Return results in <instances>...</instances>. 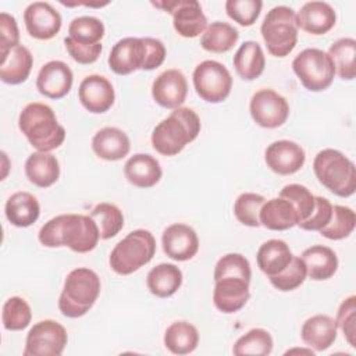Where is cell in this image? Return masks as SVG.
<instances>
[{
	"label": "cell",
	"mask_w": 356,
	"mask_h": 356,
	"mask_svg": "<svg viewBox=\"0 0 356 356\" xmlns=\"http://www.w3.org/2000/svg\"><path fill=\"white\" fill-rule=\"evenodd\" d=\"M46 248L67 246L76 253H88L97 246L99 228L90 216L60 214L50 218L38 234Z\"/></svg>",
	"instance_id": "1"
},
{
	"label": "cell",
	"mask_w": 356,
	"mask_h": 356,
	"mask_svg": "<svg viewBox=\"0 0 356 356\" xmlns=\"http://www.w3.org/2000/svg\"><path fill=\"white\" fill-rule=\"evenodd\" d=\"M18 128L38 152L60 147L65 139V129L58 124L53 108L44 103L26 104L18 117Z\"/></svg>",
	"instance_id": "2"
},
{
	"label": "cell",
	"mask_w": 356,
	"mask_h": 356,
	"mask_svg": "<svg viewBox=\"0 0 356 356\" xmlns=\"http://www.w3.org/2000/svg\"><path fill=\"white\" fill-rule=\"evenodd\" d=\"M200 118L189 107L175 108L152 132V146L163 156H175L200 132Z\"/></svg>",
	"instance_id": "3"
},
{
	"label": "cell",
	"mask_w": 356,
	"mask_h": 356,
	"mask_svg": "<svg viewBox=\"0 0 356 356\" xmlns=\"http://www.w3.org/2000/svg\"><path fill=\"white\" fill-rule=\"evenodd\" d=\"M99 275L86 267H78L68 273L58 298V309L68 318L85 316L100 295Z\"/></svg>",
	"instance_id": "4"
},
{
	"label": "cell",
	"mask_w": 356,
	"mask_h": 356,
	"mask_svg": "<svg viewBox=\"0 0 356 356\" xmlns=\"http://www.w3.org/2000/svg\"><path fill=\"white\" fill-rule=\"evenodd\" d=\"M318 182L339 197H349L356 191V168L350 159L337 149H324L313 160Z\"/></svg>",
	"instance_id": "5"
},
{
	"label": "cell",
	"mask_w": 356,
	"mask_h": 356,
	"mask_svg": "<svg viewBox=\"0 0 356 356\" xmlns=\"http://www.w3.org/2000/svg\"><path fill=\"white\" fill-rule=\"evenodd\" d=\"M156 253V239L147 229L131 231L110 253V267L120 275H129L147 264Z\"/></svg>",
	"instance_id": "6"
},
{
	"label": "cell",
	"mask_w": 356,
	"mask_h": 356,
	"mask_svg": "<svg viewBox=\"0 0 356 356\" xmlns=\"http://www.w3.org/2000/svg\"><path fill=\"white\" fill-rule=\"evenodd\" d=\"M260 32L267 51L274 57L288 56L298 42L296 14L291 7H273L264 17Z\"/></svg>",
	"instance_id": "7"
},
{
	"label": "cell",
	"mask_w": 356,
	"mask_h": 356,
	"mask_svg": "<svg viewBox=\"0 0 356 356\" xmlns=\"http://www.w3.org/2000/svg\"><path fill=\"white\" fill-rule=\"evenodd\" d=\"M292 70L310 92H321L331 86L335 67L327 51L309 47L302 50L292 61Z\"/></svg>",
	"instance_id": "8"
},
{
	"label": "cell",
	"mask_w": 356,
	"mask_h": 356,
	"mask_svg": "<svg viewBox=\"0 0 356 356\" xmlns=\"http://www.w3.org/2000/svg\"><path fill=\"white\" fill-rule=\"evenodd\" d=\"M192 78L196 93L207 103H221L231 93L232 76L228 68L216 60L197 64Z\"/></svg>",
	"instance_id": "9"
},
{
	"label": "cell",
	"mask_w": 356,
	"mask_h": 356,
	"mask_svg": "<svg viewBox=\"0 0 356 356\" xmlns=\"http://www.w3.org/2000/svg\"><path fill=\"white\" fill-rule=\"evenodd\" d=\"M67 342V331L60 323L42 320L28 331L24 356H60Z\"/></svg>",
	"instance_id": "10"
},
{
	"label": "cell",
	"mask_w": 356,
	"mask_h": 356,
	"mask_svg": "<svg viewBox=\"0 0 356 356\" xmlns=\"http://www.w3.org/2000/svg\"><path fill=\"white\" fill-rule=\"evenodd\" d=\"M249 110L253 121L268 129L284 125L289 115L286 99L273 89H260L253 93Z\"/></svg>",
	"instance_id": "11"
},
{
	"label": "cell",
	"mask_w": 356,
	"mask_h": 356,
	"mask_svg": "<svg viewBox=\"0 0 356 356\" xmlns=\"http://www.w3.org/2000/svg\"><path fill=\"white\" fill-rule=\"evenodd\" d=\"M153 4L172 15L174 29L184 38H196L207 28V18L196 0L157 1Z\"/></svg>",
	"instance_id": "12"
},
{
	"label": "cell",
	"mask_w": 356,
	"mask_h": 356,
	"mask_svg": "<svg viewBox=\"0 0 356 356\" xmlns=\"http://www.w3.org/2000/svg\"><path fill=\"white\" fill-rule=\"evenodd\" d=\"M24 22L28 33L39 40L54 38L61 29L60 13L46 1H33L24 11Z\"/></svg>",
	"instance_id": "13"
},
{
	"label": "cell",
	"mask_w": 356,
	"mask_h": 356,
	"mask_svg": "<svg viewBox=\"0 0 356 356\" xmlns=\"http://www.w3.org/2000/svg\"><path fill=\"white\" fill-rule=\"evenodd\" d=\"M264 160L267 167L275 174L292 175L303 167L306 161V153L303 147L296 142L281 139L267 146Z\"/></svg>",
	"instance_id": "14"
},
{
	"label": "cell",
	"mask_w": 356,
	"mask_h": 356,
	"mask_svg": "<svg viewBox=\"0 0 356 356\" xmlns=\"http://www.w3.org/2000/svg\"><path fill=\"white\" fill-rule=\"evenodd\" d=\"M146 46L143 38L120 39L110 51L108 67L117 75H128L136 70H143Z\"/></svg>",
	"instance_id": "15"
},
{
	"label": "cell",
	"mask_w": 356,
	"mask_h": 356,
	"mask_svg": "<svg viewBox=\"0 0 356 356\" xmlns=\"http://www.w3.org/2000/svg\"><path fill=\"white\" fill-rule=\"evenodd\" d=\"M78 99L81 104L90 113L100 114L111 108L115 93L111 82L103 75H88L78 88Z\"/></svg>",
	"instance_id": "16"
},
{
	"label": "cell",
	"mask_w": 356,
	"mask_h": 356,
	"mask_svg": "<svg viewBox=\"0 0 356 356\" xmlns=\"http://www.w3.org/2000/svg\"><path fill=\"white\" fill-rule=\"evenodd\" d=\"M161 245L164 253L177 261L191 260L199 250L196 231L182 222L171 224L163 231Z\"/></svg>",
	"instance_id": "17"
},
{
	"label": "cell",
	"mask_w": 356,
	"mask_h": 356,
	"mask_svg": "<svg viewBox=\"0 0 356 356\" xmlns=\"http://www.w3.org/2000/svg\"><path fill=\"white\" fill-rule=\"evenodd\" d=\"M188 95V82L185 75L175 68L163 71L152 85L153 100L164 108H178Z\"/></svg>",
	"instance_id": "18"
},
{
	"label": "cell",
	"mask_w": 356,
	"mask_h": 356,
	"mask_svg": "<svg viewBox=\"0 0 356 356\" xmlns=\"http://www.w3.org/2000/svg\"><path fill=\"white\" fill-rule=\"evenodd\" d=\"M74 75L71 68L60 60L46 63L36 78V88L40 95L49 99H61L72 88Z\"/></svg>",
	"instance_id": "19"
},
{
	"label": "cell",
	"mask_w": 356,
	"mask_h": 356,
	"mask_svg": "<svg viewBox=\"0 0 356 356\" xmlns=\"http://www.w3.org/2000/svg\"><path fill=\"white\" fill-rule=\"evenodd\" d=\"M213 303L222 313H235L241 310L249 300V284L241 277H222L214 281Z\"/></svg>",
	"instance_id": "20"
},
{
	"label": "cell",
	"mask_w": 356,
	"mask_h": 356,
	"mask_svg": "<svg viewBox=\"0 0 356 356\" xmlns=\"http://www.w3.org/2000/svg\"><path fill=\"white\" fill-rule=\"evenodd\" d=\"M335 22L337 14L325 1H307L296 14L298 28L316 36L330 32Z\"/></svg>",
	"instance_id": "21"
},
{
	"label": "cell",
	"mask_w": 356,
	"mask_h": 356,
	"mask_svg": "<svg viewBox=\"0 0 356 356\" xmlns=\"http://www.w3.org/2000/svg\"><path fill=\"white\" fill-rule=\"evenodd\" d=\"M338 327L332 317L327 314H316L303 323L300 338L310 349L323 352L335 342Z\"/></svg>",
	"instance_id": "22"
},
{
	"label": "cell",
	"mask_w": 356,
	"mask_h": 356,
	"mask_svg": "<svg viewBox=\"0 0 356 356\" xmlns=\"http://www.w3.org/2000/svg\"><path fill=\"white\" fill-rule=\"evenodd\" d=\"M131 149L128 135L115 127H104L92 138V150L95 154L107 161L124 159Z\"/></svg>",
	"instance_id": "23"
},
{
	"label": "cell",
	"mask_w": 356,
	"mask_h": 356,
	"mask_svg": "<svg viewBox=\"0 0 356 356\" xmlns=\"http://www.w3.org/2000/svg\"><path fill=\"white\" fill-rule=\"evenodd\" d=\"M124 175L134 186L152 188L161 179L163 171L156 157L147 153H136L127 160Z\"/></svg>",
	"instance_id": "24"
},
{
	"label": "cell",
	"mask_w": 356,
	"mask_h": 356,
	"mask_svg": "<svg viewBox=\"0 0 356 356\" xmlns=\"http://www.w3.org/2000/svg\"><path fill=\"white\" fill-rule=\"evenodd\" d=\"M260 225L271 231H286L298 225V214L292 203L284 197L266 200L259 213Z\"/></svg>",
	"instance_id": "25"
},
{
	"label": "cell",
	"mask_w": 356,
	"mask_h": 356,
	"mask_svg": "<svg viewBox=\"0 0 356 356\" xmlns=\"http://www.w3.org/2000/svg\"><path fill=\"white\" fill-rule=\"evenodd\" d=\"M33 65L32 53L22 44L1 56L0 79L8 85H18L28 79Z\"/></svg>",
	"instance_id": "26"
},
{
	"label": "cell",
	"mask_w": 356,
	"mask_h": 356,
	"mask_svg": "<svg viewBox=\"0 0 356 356\" xmlns=\"http://www.w3.org/2000/svg\"><path fill=\"white\" fill-rule=\"evenodd\" d=\"M4 213L7 220L19 228H26L35 224L40 216V204L29 192H15L13 193L4 207Z\"/></svg>",
	"instance_id": "27"
},
{
	"label": "cell",
	"mask_w": 356,
	"mask_h": 356,
	"mask_svg": "<svg viewBox=\"0 0 356 356\" xmlns=\"http://www.w3.org/2000/svg\"><path fill=\"white\" fill-rule=\"evenodd\" d=\"M25 175L38 188H49L60 177V164L56 156L47 152H35L25 161Z\"/></svg>",
	"instance_id": "28"
},
{
	"label": "cell",
	"mask_w": 356,
	"mask_h": 356,
	"mask_svg": "<svg viewBox=\"0 0 356 356\" xmlns=\"http://www.w3.org/2000/svg\"><path fill=\"white\" fill-rule=\"evenodd\" d=\"M302 260L306 264L307 275L314 281L331 278L338 270L337 253L324 245H313L303 250Z\"/></svg>",
	"instance_id": "29"
},
{
	"label": "cell",
	"mask_w": 356,
	"mask_h": 356,
	"mask_svg": "<svg viewBox=\"0 0 356 356\" xmlns=\"http://www.w3.org/2000/svg\"><path fill=\"white\" fill-rule=\"evenodd\" d=\"M236 74L245 81L259 78L266 67V58L261 46L254 40L243 42L232 58Z\"/></svg>",
	"instance_id": "30"
},
{
	"label": "cell",
	"mask_w": 356,
	"mask_h": 356,
	"mask_svg": "<svg viewBox=\"0 0 356 356\" xmlns=\"http://www.w3.org/2000/svg\"><path fill=\"white\" fill-rule=\"evenodd\" d=\"M292 257L293 254L286 242L281 239H268L260 245L256 254V261L257 267L267 277H273L281 273L291 263Z\"/></svg>",
	"instance_id": "31"
},
{
	"label": "cell",
	"mask_w": 356,
	"mask_h": 356,
	"mask_svg": "<svg viewBox=\"0 0 356 356\" xmlns=\"http://www.w3.org/2000/svg\"><path fill=\"white\" fill-rule=\"evenodd\" d=\"M146 285L154 296L170 298L182 285V271L172 263H160L149 271Z\"/></svg>",
	"instance_id": "32"
},
{
	"label": "cell",
	"mask_w": 356,
	"mask_h": 356,
	"mask_svg": "<svg viewBox=\"0 0 356 356\" xmlns=\"http://www.w3.org/2000/svg\"><path fill=\"white\" fill-rule=\"evenodd\" d=\"M199 343L197 328L188 321H175L164 332V346L174 355L192 353Z\"/></svg>",
	"instance_id": "33"
},
{
	"label": "cell",
	"mask_w": 356,
	"mask_h": 356,
	"mask_svg": "<svg viewBox=\"0 0 356 356\" xmlns=\"http://www.w3.org/2000/svg\"><path fill=\"white\" fill-rule=\"evenodd\" d=\"M239 39V32L228 22L214 21L202 33L200 46L210 53H225L231 50Z\"/></svg>",
	"instance_id": "34"
},
{
	"label": "cell",
	"mask_w": 356,
	"mask_h": 356,
	"mask_svg": "<svg viewBox=\"0 0 356 356\" xmlns=\"http://www.w3.org/2000/svg\"><path fill=\"white\" fill-rule=\"evenodd\" d=\"M328 56L331 57L335 74L343 81H352L356 75L355 57H356V40L353 38H341L335 40L330 49Z\"/></svg>",
	"instance_id": "35"
},
{
	"label": "cell",
	"mask_w": 356,
	"mask_h": 356,
	"mask_svg": "<svg viewBox=\"0 0 356 356\" xmlns=\"http://www.w3.org/2000/svg\"><path fill=\"white\" fill-rule=\"evenodd\" d=\"M89 216L95 220L99 228L100 239H110L115 236L124 227V214L113 203L103 202L96 204Z\"/></svg>",
	"instance_id": "36"
},
{
	"label": "cell",
	"mask_w": 356,
	"mask_h": 356,
	"mask_svg": "<svg viewBox=\"0 0 356 356\" xmlns=\"http://www.w3.org/2000/svg\"><path fill=\"white\" fill-rule=\"evenodd\" d=\"M273 337L267 330L252 328L236 339L232 348V353L236 356L243 355H270L273 350Z\"/></svg>",
	"instance_id": "37"
},
{
	"label": "cell",
	"mask_w": 356,
	"mask_h": 356,
	"mask_svg": "<svg viewBox=\"0 0 356 356\" xmlns=\"http://www.w3.org/2000/svg\"><path fill=\"white\" fill-rule=\"evenodd\" d=\"M103 36L104 25L96 17H76L68 25V38L81 44H97Z\"/></svg>",
	"instance_id": "38"
},
{
	"label": "cell",
	"mask_w": 356,
	"mask_h": 356,
	"mask_svg": "<svg viewBox=\"0 0 356 356\" xmlns=\"http://www.w3.org/2000/svg\"><path fill=\"white\" fill-rule=\"evenodd\" d=\"M356 225V214L350 207L335 204L330 222L318 232L331 241H339L349 236Z\"/></svg>",
	"instance_id": "39"
},
{
	"label": "cell",
	"mask_w": 356,
	"mask_h": 356,
	"mask_svg": "<svg viewBox=\"0 0 356 356\" xmlns=\"http://www.w3.org/2000/svg\"><path fill=\"white\" fill-rule=\"evenodd\" d=\"M32 310L28 302L19 296L8 298L1 310L3 327L8 331H21L29 325Z\"/></svg>",
	"instance_id": "40"
},
{
	"label": "cell",
	"mask_w": 356,
	"mask_h": 356,
	"mask_svg": "<svg viewBox=\"0 0 356 356\" xmlns=\"http://www.w3.org/2000/svg\"><path fill=\"white\" fill-rule=\"evenodd\" d=\"M266 202L264 196L253 192L241 193L234 203V214L236 220L246 227H259V213Z\"/></svg>",
	"instance_id": "41"
},
{
	"label": "cell",
	"mask_w": 356,
	"mask_h": 356,
	"mask_svg": "<svg viewBox=\"0 0 356 356\" xmlns=\"http://www.w3.org/2000/svg\"><path fill=\"white\" fill-rule=\"evenodd\" d=\"M307 277L306 264L299 256H293L291 263L277 275L268 277L271 285L282 292L293 291L298 286H300Z\"/></svg>",
	"instance_id": "42"
},
{
	"label": "cell",
	"mask_w": 356,
	"mask_h": 356,
	"mask_svg": "<svg viewBox=\"0 0 356 356\" xmlns=\"http://www.w3.org/2000/svg\"><path fill=\"white\" fill-rule=\"evenodd\" d=\"M280 197H284L292 203L298 214V224L309 218V216L313 213L316 196L305 185H300V184L285 185L280 192Z\"/></svg>",
	"instance_id": "43"
},
{
	"label": "cell",
	"mask_w": 356,
	"mask_h": 356,
	"mask_svg": "<svg viewBox=\"0 0 356 356\" xmlns=\"http://www.w3.org/2000/svg\"><path fill=\"white\" fill-rule=\"evenodd\" d=\"M222 277H241L246 281L252 278V270L249 260L241 253L224 254L214 267V281Z\"/></svg>",
	"instance_id": "44"
},
{
	"label": "cell",
	"mask_w": 356,
	"mask_h": 356,
	"mask_svg": "<svg viewBox=\"0 0 356 356\" xmlns=\"http://www.w3.org/2000/svg\"><path fill=\"white\" fill-rule=\"evenodd\" d=\"M263 3L260 0H227V15L242 26H250L260 15Z\"/></svg>",
	"instance_id": "45"
},
{
	"label": "cell",
	"mask_w": 356,
	"mask_h": 356,
	"mask_svg": "<svg viewBox=\"0 0 356 356\" xmlns=\"http://www.w3.org/2000/svg\"><path fill=\"white\" fill-rule=\"evenodd\" d=\"M337 327L343 332L348 343L352 348H356V296L350 295L338 307Z\"/></svg>",
	"instance_id": "46"
},
{
	"label": "cell",
	"mask_w": 356,
	"mask_h": 356,
	"mask_svg": "<svg viewBox=\"0 0 356 356\" xmlns=\"http://www.w3.org/2000/svg\"><path fill=\"white\" fill-rule=\"evenodd\" d=\"M332 216V204L327 197L316 196L313 213L305 221L299 222L298 227L305 231H320L324 228Z\"/></svg>",
	"instance_id": "47"
},
{
	"label": "cell",
	"mask_w": 356,
	"mask_h": 356,
	"mask_svg": "<svg viewBox=\"0 0 356 356\" xmlns=\"http://www.w3.org/2000/svg\"><path fill=\"white\" fill-rule=\"evenodd\" d=\"M64 44H65V49H67L68 54L71 56V58L74 61H76L78 64H92V63H95L99 58V56L103 50L102 43L81 44V43H76L75 40H72L68 36L64 39Z\"/></svg>",
	"instance_id": "48"
},
{
	"label": "cell",
	"mask_w": 356,
	"mask_h": 356,
	"mask_svg": "<svg viewBox=\"0 0 356 356\" xmlns=\"http://www.w3.org/2000/svg\"><path fill=\"white\" fill-rule=\"evenodd\" d=\"M0 33H1V56L19 44V31L15 18L8 13L0 14Z\"/></svg>",
	"instance_id": "49"
},
{
	"label": "cell",
	"mask_w": 356,
	"mask_h": 356,
	"mask_svg": "<svg viewBox=\"0 0 356 356\" xmlns=\"http://www.w3.org/2000/svg\"><path fill=\"white\" fill-rule=\"evenodd\" d=\"M146 46V58L143 71H152L160 67L165 60V46L161 40L154 38H143Z\"/></svg>",
	"instance_id": "50"
},
{
	"label": "cell",
	"mask_w": 356,
	"mask_h": 356,
	"mask_svg": "<svg viewBox=\"0 0 356 356\" xmlns=\"http://www.w3.org/2000/svg\"><path fill=\"white\" fill-rule=\"evenodd\" d=\"M292 352H300V353H309V355H313L314 352L312 350V349H291V350H286L285 352V355H289V353H292Z\"/></svg>",
	"instance_id": "51"
}]
</instances>
